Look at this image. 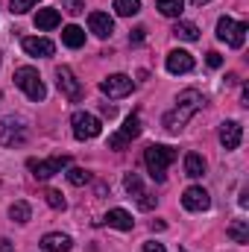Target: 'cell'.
Wrapping results in <instances>:
<instances>
[{"mask_svg":"<svg viewBox=\"0 0 249 252\" xmlns=\"http://www.w3.org/2000/svg\"><path fill=\"white\" fill-rule=\"evenodd\" d=\"M247 32H249L247 24H238V21H232L229 15H223V18L217 21V38H220V41H226V44H229V47H235V50H241V47H244Z\"/></svg>","mask_w":249,"mask_h":252,"instance_id":"277c9868","label":"cell"},{"mask_svg":"<svg viewBox=\"0 0 249 252\" xmlns=\"http://www.w3.org/2000/svg\"><path fill=\"white\" fill-rule=\"evenodd\" d=\"M124 188H126L129 196H135V202H138V208H141V211H153V208H156V202H158V199L144 188V182H141V176H138V173H126V176H124Z\"/></svg>","mask_w":249,"mask_h":252,"instance_id":"52a82bcc","label":"cell"},{"mask_svg":"<svg viewBox=\"0 0 249 252\" xmlns=\"http://www.w3.org/2000/svg\"><path fill=\"white\" fill-rule=\"evenodd\" d=\"M202 173H205V158H202L199 153H187V156H185V176L199 179Z\"/></svg>","mask_w":249,"mask_h":252,"instance_id":"44dd1931","label":"cell"},{"mask_svg":"<svg viewBox=\"0 0 249 252\" xmlns=\"http://www.w3.org/2000/svg\"><path fill=\"white\" fill-rule=\"evenodd\" d=\"M205 62H208V67H220V64H223V56H220V53H214V50H211V53H208V56H205Z\"/></svg>","mask_w":249,"mask_h":252,"instance_id":"1f68e13d","label":"cell"},{"mask_svg":"<svg viewBox=\"0 0 249 252\" xmlns=\"http://www.w3.org/2000/svg\"><path fill=\"white\" fill-rule=\"evenodd\" d=\"M67 182L76 185V188H79V185H88V182H91V173L82 170V167H70V170H67Z\"/></svg>","mask_w":249,"mask_h":252,"instance_id":"4316f807","label":"cell"},{"mask_svg":"<svg viewBox=\"0 0 249 252\" xmlns=\"http://www.w3.org/2000/svg\"><path fill=\"white\" fill-rule=\"evenodd\" d=\"M44 199H47V205H50V208H56V211H64V205H67L59 190H47V193H44Z\"/></svg>","mask_w":249,"mask_h":252,"instance_id":"f1b7e54d","label":"cell"},{"mask_svg":"<svg viewBox=\"0 0 249 252\" xmlns=\"http://www.w3.org/2000/svg\"><path fill=\"white\" fill-rule=\"evenodd\" d=\"M70 164V158L67 156H53V158H41V161H30V170H32V176L35 179H50V176H56V173H62L64 167Z\"/></svg>","mask_w":249,"mask_h":252,"instance_id":"9c48e42d","label":"cell"},{"mask_svg":"<svg viewBox=\"0 0 249 252\" xmlns=\"http://www.w3.org/2000/svg\"><path fill=\"white\" fill-rule=\"evenodd\" d=\"M144 252H167L161 244H156V241H150V244H144Z\"/></svg>","mask_w":249,"mask_h":252,"instance_id":"d6a6232c","label":"cell"},{"mask_svg":"<svg viewBox=\"0 0 249 252\" xmlns=\"http://www.w3.org/2000/svg\"><path fill=\"white\" fill-rule=\"evenodd\" d=\"M88 27H91V32H94L97 38H109V35L115 32V21H112L106 12H91V15H88Z\"/></svg>","mask_w":249,"mask_h":252,"instance_id":"9a60e30c","label":"cell"},{"mask_svg":"<svg viewBox=\"0 0 249 252\" xmlns=\"http://www.w3.org/2000/svg\"><path fill=\"white\" fill-rule=\"evenodd\" d=\"M173 35H176V38H182V41H196V38H199V30H196V24L179 21V24L173 27Z\"/></svg>","mask_w":249,"mask_h":252,"instance_id":"cb8c5ba5","label":"cell"},{"mask_svg":"<svg viewBox=\"0 0 249 252\" xmlns=\"http://www.w3.org/2000/svg\"><path fill=\"white\" fill-rule=\"evenodd\" d=\"M156 9L164 18H179L185 12V0H156Z\"/></svg>","mask_w":249,"mask_h":252,"instance_id":"7402d4cb","label":"cell"},{"mask_svg":"<svg viewBox=\"0 0 249 252\" xmlns=\"http://www.w3.org/2000/svg\"><path fill=\"white\" fill-rule=\"evenodd\" d=\"M35 3H38V0H9V12H12V15H24V12H30Z\"/></svg>","mask_w":249,"mask_h":252,"instance_id":"83f0119b","label":"cell"},{"mask_svg":"<svg viewBox=\"0 0 249 252\" xmlns=\"http://www.w3.org/2000/svg\"><path fill=\"white\" fill-rule=\"evenodd\" d=\"M62 6L67 15H82L85 12V0H62Z\"/></svg>","mask_w":249,"mask_h":252,"instance_id":"f546056e","label":"cell"},{"mask_svg":"<svg viewBox=\"0 0 249 252\" xmlns=\"http://www.w3.org/2000/svg\"><path fill=\"white\" fill-rule=\"evenodd\" d=\"M115 12L121 18H132L141 12V0H115Z\"/></svg>","mask_w":249,"mask_h":252,"instance_id":"484cf974","label":"cell"},{"mask_svg":"<svg viewBox=\"0 0 249 252\" xmlns=\"http://www.w3.org/2000/svg\"><path fill=\"white\" fill-rule=\"evenodd\" d=\"M182 252H187V250H182Z\"/></svg>","mask_w":249,"mask_h":252,"instance_id":"8d00e7d4","label":"cell"},{"mask_svg":"<svg viewBox=\"0 0 249 252\" xmlns=\"http://www.w3.org/2000/svg\"><path fill=\"white\" fill-rule=\"evenodd\" d=\"M56 82H59V88H62V94L67 97V100H73V103L82 100V94H85V91H82V82L76 79V73H73L70 67L62 64V67L56 70Z\"/></svg>","mask_w":249,"mask_h":252,"instance_id":"8fae6325","label":"cell"},{"mask_svg":"<svg viewBox=\"0 0 249 252\" xmlns=\"http://www.w3.org/2000/svg\"><path fill=\"white\" fill-rule=\"evenodd\" d=\"M226 235H229L235 244H249V220H235V223L226 229Z\"/></svg>","mask_w":249,"mask_h":252,"instance_id":"603a6c76","label":"cell"},{"mask_svg":"<svg viewBox=\"0 0 249 252\" xmlns=\"http://www.w3.org/2000/svg\"><path fill=\"white\" fill-rule=\"evenodd\" d=\"M21 44H24V53L27 56H35V59H47L56 50V44L50 38H24Z\"/></svg>","mask_w":249,"mask_h":252,"instance_id":"5bb4252c","label":"cell"},{"mask_svg":"<svg viewBox=\"0 0 249 252\" xmlns=\"http://www.w3.org/2000/svg\"><path fill=\"white\" fill-rule=\"evenodd\" d=\"M70 126H73V138H76V141H91V138H97V135L103 132L100 118H94V115H88V112H73Z\"/></svg>","mask_w":249,"mask_h":252,"instance_id":"8992f818","label":"cell"},{"mask_svg":"<svg viewBox=\"0 0 249 252\" xmlns=\"http://www.w3.org/2000/svg\"><path fill=\"white\" fill-rule=\"evenodd\" d=\"M0 252H15V250H12V244H9L6 238H0Z\"/></svg>","mask_w":249,"mask_h":252,"instance_id":"836d02e7","label":"cell"},{"mask_svg":"<svg viewBox=\"0 0 249 252\" xmlns=\"http://www.w3.org/2000/svg\"><path fill=\"white\" fill-rule=\"evenodd\" d=\"M241 103H244V106H249V88H244V91H241Z\"/></svg>","mask_w":249,"mask_h":252,"instance_id":"e575fe53","label":"cell"},{"mask_svg":"<svg viewBox=\"0 0 249 252\" xmlns=\"http://www.w3.org/2000/svg\"><path fill=\"white\" fill-rule=\"evenodd\" d=\"M241 141H244V126L238 124V121H226V124L220 126V144L226 150H238Z\"/></svg>","mask_w":249,"mask_h":252,"instance_id":"4fadbf2b","label":"cell"},{"mask_svg":"<svg viewBox=\"0 0 249 252\" xmlns=\"http://www.w3.org/2000/svg\"><path fill=\"white\" fill-rule=\"evenodd\" d=\"M106 223H109L112 229H121V232H132V226H135L132 214L124 211V208H112V211L106 214Z\"/></svg>","mask_w":249,"mask_h":252,"instance_id":"ac0fdd59","label":"cell"},{"mask_svg":"<svg viewBox=\"0 0 249 252\" xmlns=\"http://www.w3.org/2000/svg\"><path fill=\"white\" fill-rule=\"evenodd\" d=\"M144 38H147V30H144V27H135V30L129 32V41H135V44L144 41Z\"/></svg>","mask_w":249,"mask_h":252,"instance_id":"4dcf8cb0","label":"cell"},{"mask_svg":"<svg viewBox=\"0 0 249 252\" xmlns=\"http://www.w3.org/2000/svg\"><path fill=\"white\" fill-rule=\"evenodd\" d=\"M9 217L15 220V223H30V217H32V208H30V202H15L12 208H9Z\"/></svg>","mask_w":249,"mask_h":252,"instance_id":"d4e9b609","label":"cell"},{"mask_svg":"<svg viewBox=\"0 0 249 252\" xmlns=\"http://www.w3.org/2000/svg\"><path fill=\"white\" fill-rule=\"evenodd\" d=\"M15 85H18L30 100H35V103H41V100L47 97V88H44V82H41V76H38L35 67H18V70H15Z\"/></svg>","mask_w":249,"mask_h":252,"instance_id":"3957f363","label":"cell"},{"mask_svg":"<svg viewBox=\"0 0 249 252\" xmlns=\"http://www.w3.org/2000/svg\"><path fill=\"white\" fill-rule=\"evenodd\" d=\"M190 3H193V6H205L208 0H190Z\"/></svg>","mask_w":249,"mask_h":252,"instance_id":"d590c367","label":"cell"},{"mask_svg":"<svg viewBox=\"0 0 249 252\" xmlns=\"http://www.w3.org/2000/svg\"><path fill=\"white\" fill-rule=\"evenodd\" d=\"M182 205H185L187 211H208V205H211V196H208V190L199 188V185H190V188L182 193Z\"/></svg>","mask_w":249,"mask_h":252,"instance_id":"7c38bea8","label":"cell"},{"mask_svg":"<svg viewBox=\"0 0 249 252\" xmlns=\"http://www.w3.org/2000/svg\"><path fill=\"white\" fill-rule=\"evenodd\" d=\"M27 138H30V129L24 121H18V118H3L0 121V147H21V144H27Z\"/></svg>","mask_w":249,"mask_h":252,"instance_id":"5b68a950","label":"cell"},{"mask_svg":"<svg viewBox=\"0 0 249 252\" xmlns=\"http://www.w3.org/2000/svg\"><path fill=\"white\" fill-rule=\"evenodd\" d=\"M59 21H62L59 9H38V12H35V27H38V30H56Z\"/></svg>","mask_w":249,"mask_h":252,"instance_id":"d6986e66","label":"cell"},{"mask_svg":"<svg viewBox=\"0 0 249 252\" xmlns=\"http://www.w3.org/2000/svg\"><path fill=\"white\" fill-rule=\"evenodd\" d=\"M41 247H44V252H70L73 241H70L67 235L50 232V235H44V238H41Z\"/></svg>","mask_w":249,"mask_h":252,"instance_id":"e0dca14e","label":"cell"},{"mask_svg":"<svg viewBox=\"0 0 249 252\" xmlns=\"http://www.w3.org/2000/svg\"><path fill=\"white\" fill-rule=\"evenodd\" d=\"M202 103H205V97L199 94V91H193V88H187V91H182L179 94V100H176V106L164 115V129L170 132V135H176V132H182L185 129V124L202 109Z\"/></svg>","mask_w":249,"mask_h":252,"instance_id":"6da1fadb","label":"cell"},{"mask_svg":"<svg viewBox=\"0 0 249 252\" xmlns=\"http://www.w3.org/2000/svg\"><path fill=\"white\" fill-rule=\"evenodd\" d=\"M141 129H144V126H141V118H138V115H129L124 121V126L109 135V150H124L129 141H135V138L141 135Z\"/></svg>","mask_w":249,"mask_h":252,"instance_id":"ba28073f","label":"cell"},{"mask_svg":"<svg viewBox=\"0 0 249 252\" xmlns=\"http://www.w3.org/2000/svg\"><path fill=\"white\" fill-rule=\"evenodd\" d=\"M100 91H103L106 97H112V100H121L126 94H132V79H129L126 73H112V76H106V79L100 82Z\"/></svg>","mask_w":249,"mask_h":252,"instance_id":"30bf717a","label":"cell"},{"mask_svg":"<svg viewBox=\"0 0 249 252\" xmlns=\"http://www.w3.org/2000/svg\"><path fill=\"white\" fill-rule=\"evenodd\" d=\"M167 70L170 73H187V70H193V56L187 50H170L167 53Z\"/></svg>","mask_w":249,"mask_h":252,"instance_id":"2e32d148","label":"cell"},{"mask_svg":"<svg viewBox=\"0 0 249 252\" xmlns=\"http://www.w3.org/2000/svg\"><path fill=\"white\" fill-rule=\"evenodd\" d=\"M62 41H64V47H70V50H79V47L85 44V30H79L76 24L64 27V30H62Z\"/></svg>","mask_w":249,"mask_h":252,"instance_id":"ffe728a7","label":"cell"},{"mask_svg":"<svg viewBox=\"0 0 249 252\" xmlns=\"http://www.w3.org/2000/svg\"><path fill=\"white\" fill-rule=\"evenodd\" d=\"M173 161H176V150H173V147L153 144V147L144 150V164H147V170H150V176H153L156 182H164V173H167V167H170Z\"/></svg>","mask_w":249,"mask_h":252,"instance_id":"7a4b0ae2","label":"cell"}]
</instances>
